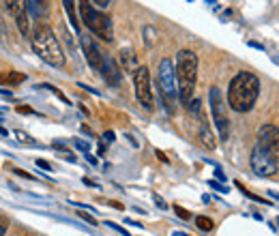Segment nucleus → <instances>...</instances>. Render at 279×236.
Returning a JSON list of instances; mask_svg holds the SVG:
<instances>
[{
    "label": "nucleus",
    "instance_id": "f257e3e1",
    "mask_svg": "<svg viewBox=\"0 0 279 236\" xmlns=\"http://www.w3.org/2000/svg\"><path fill=\"white\" fill-rule=\"evenodd\" d=\"M249 166L260 178H268L279 172V127L264 125L258 131L256 146L251 150Z\"/></svg>",
    "mask_w": 279,
    "mask_h": 236
},
{
    "label": "nucleus",
    "instance_id": "f03ea898",
    "mask_svg": "<svg viewBox=\"0 0 279 236\" xmlns=\"http://www.w3.org/2000/svg\"><path fill=\"white\" fill-rule=\"evenodd\" d=\"M258 95H260V80H258L256 73L251 71H239L232 82H230V88H228V103L234 112H245L253 110Z\"/></svg>",
    "mask_w": 279,
    "mask_h": 236
},
{
    "label": "nucleus",
    "instance_id": "7ed1b4c3",
    "mask_svg": "<svg viewBox=\"0 0 279 236\" xmlns=\"http://www.w3.org/2000/svg\"><path fill=\"white\" fill-rule=\"evenodd\" d=\"M30 45H33L35 54L43 60V63H47L49 67H65V52L58 43L54 30H52L47 24L39 22L33 30H30Z\"/></svg>",
    "mask_w": 279,
    "mask_h": 236
},
{
    "label": "nucleus",
    "instance_id": "20e7f679",
    "mask_svg": "<svg viewBox=\"0 0 279 236\" xmlns=\"http://www.w3.org/2000/svg\"><path fill=\"white\" fill-rule=\"evenodd\" d=\"M176 82H179V99L187 108L195 95V82H198V56L191 49H181L176 56Z\"/></svg>",
    "mask_w": 279,
    "mask_h": 236
},
{
    "label": "nucleus",
    "instance_id": "39448f33",
    "mask_svg": "<svg viewBox=\"0 0 279 236\" xmlns=\"http://www.w3.org/2000/svg\"><path fill=\"white\" fill-rule=\"evenodd\" d=\"M78 11H80V19L84 22V26L92 35L99 37L101 41L112 43V39H114V26H112V19L106 13H101L90 0H80Z\"/></svg>",
    "mask_w": 279,
    "mask_h": 236
},
{
    "label": "nucleus",
    "instance_id": "423d86ee",
    "mask_svg": "<svg viewBox=\"0 0 279 236\" xmlns=\"http://www.w3.org/2000/svg\"><path fill=\"white\" fill-rule=\"evenodd\" d=\"M157 86H159V95L163 99L165 110L174 112V101L179 99V82H176V69L170 58H163L157 69Z\"/></svg>",
    "mask_w": 279,
    "mask_h": 236
},
{
    "label": "nucleus",
    "instance_id": "0eeeda50",
    "mask_svg": "<svg viewBox=\"0 0 279 236\" xmlns=\"http://www.w3.org/2000/svg\"><path fill=\"white\" fill-rule=\"evenodd\" d=\"M209 101H211V114H213V122L217 131H219V140L225 142L230 138V120L228 114H225V106H223V99H221V92L217 86H213L209 90Z\"/></svg>",
    "mask_w": 279,
    "mask_h": 236
},
{
    "label": "nucleus",
    "instance_id": "6e6552de",
    "mask_svg": "<svg viewBox=\"0 0 279 236\" xmlns=\"http://www.w3.org/2000/svg\"><path fill=\"white\" fill-rule=\"evenodd\" d=\"M133 88H136V97L140 101V106L146 112H153L155 97H153V86H150V73L144 65L133 71Z\"/></svg>",
    "mask_w": 279,
    "mask_h": 236
},
{
    "label": "nucleus",
    "instance_id": "1a4fd4ad",
    "mask_svg": "<svg viewBox=\"0 0 279 236\" xmlns=\"http://www.w3.org/2000/svg\"><path fill=\"white\" fill-rule=\"evenodd\" d=\"M82 49H84V56L88 60V65L95 69V71H101L103 60H106V54L99 49V45L95 43V39L82 35Z\"/></svg>",
    "mask_w": 279,
    "mask_h": 236
},
{
    "label": "nucleus",
    "instance_id": "9d476101",
    "mask_svg": "<svg viewBox=\"0 0 279 236\" xmlns=\"http://www.w3.org/2000/svg\"><path fill=\"white\" fill-rule=\"evenodd\" d=\"M11 15L15 19L19 33L30 39V11H28V3H26V0H15Z\"/></svg>",
    "mask_w": 279,
    "mask_h": 236
},
{
    "label": "nucleus",
    "instance_id": "9b49d317",
    "mask_svg": "<svg viewBox=\"0 0 279 236\" xmlns=\"http://www.w3.org/2000/svg\"><path fill=\"white\" fill-rule=\"evenodd\" d=\"M101 77L106 80V84L110 86H120V80H122V69L118 67V63L114 58L106 56V60H103V67H101Z\"/></svg>",
    "mask_w": 279,
    "mask_h": 236
},
{
    "label": "nucleus",
    "instance_id": "f8f14e48",
    "mask_svg": "<svg viewBox=\"0 0 279 236\" xmlns=\"http://www.w3.org/2000/svg\"><path fill=\"white\" fill-rule=\"evenodd\" d=\"M195 116H198V122H200L198 138H200V142H202V146L209 148V150H213V148L217 146V142H215V136H213V131H211V127H209V122H206V118H204L202 112H198Z\"/></svg>",
    "mask_w": 279,
    "mask_h": 236
},
{
    "label": "nucleus",
    "instance_id": "ddd939ff",
    "mask_svg": "<svg viewBox=\"0 0 279 236\" xmlns=\"http://www.w3.org/2000/svg\"><path fill=\"white\" fill-rule=\"evenodd\" d=\"M120 63H122V71H127V73H133V71L138 69V60H136V54L129 52V49H122L120 52Z\"/></svg>",
    "mask_w": 279,
    "mask_h": 236
},
{
    "label": "nucleus",
    "instance_id": "4468645a",
    "mask_svg": "<svg viewBox=\"0 0 279 236\" xmlns=\"http://www.w3.org/2000/svg\"><path fill=\"white\" fill-rule=\"evenodd\" d=\"M63 7H65L67 17H69L71 26H73V30L80 33V19H78V11H75V0H63Z\"/></svg>",
    "mask_w": 279,
    "mask_h": 236
},
{
    "label": "nucleus",
    "instance_id": "2eb2a0df",
    "mask_svg": "<svg viewBox=\"0 0 279 236\" xmlns=\"http://www.w3.org/2000/svg\"><path fill=\"white\" fill-rule=\"evenodd\" d=\"M28 3V11H33L35 15H43L49 7V0H26Z\"/></svg>",
    "mask_w": 279,
    "mask_h": 236
},
{
    "label": "nucleus",
    "instance_id": "dca6fc26",
    "mask_svg": "<svg viewBox=\"0 0 279 236\" xmlns=\"http://www.w3.org/2000/svg\"><path fill=\"white\" fill-rule=\"evenodd\" d=\"M26 80V73H17V71H9V73L0 75V82H5L9 86H15V84H22Z\"/></svg>",
    "mask_w": 279,
    "mask_h": 236
},
{
    "label": "nucleus",
    "instance_id": "f3484780",
    "mask_svg": "<svg viewBox=\"0 0 279 236\" xmlns=\"http://www.w3.org/2000/svg\"><path fill=\"white\" fill-rule=\"evenodd\" d=\"M195 225H198L200 230H204V232H211L213 228H215V223H213V219L211 217H195Z\"/></svg>",
    "mask_w": 279,
    "mask_h": 236
},
{
    "label": "nucleus",
    "instance_id": "a211bd4d",
    "mask_svg": "<svg viewBox=\"0 0 279 236\" xmlns=\"http://www.w3.org/2000/svg\"><path fill=\"white\" fill-rule=\"evenodd\" d=\"M155 35H157V33H155L153 26H144V41H146L148 47L155 45V41H157V39H155Z\"/></svg>",
    "mask_w": 279,
    "mask_h": 236
},
{
    "label": "nucleus",
    "instance_id": "6ab92c4d",
    "mask_svg": "<svg viewBox=\"0 0 279 236\" xmlns=\"http://www.w3.org/2000/svg\"><path fill=\"white\" fill-rule=\"evenodd\" d=\"M15 136H17V140H19V142H22V144H30V146H37V142H33V138H30V136H26V133H22V131H17V133H15Z\"/></svg>",
    "mask_w": 279,
    "mask_h": 236
},
{
    "label": "nucleus",
    "instance_id": "aec40b11",
    "mask_svg": "<svg viewBox=\"0 0 279 236\" xmlns=\"http://www.w3.org/2000/svg\"><path fill=\"white\" fill-rule=\"evenodd\" d=\"M78 217H82L84 221H88L90 225H97V219L92 217V215H88V213H84V211H78Z\"/></svg>",
    "mask_w": 279,
    "mask_h": 236
},
{
    "label": "nucleus",
    "instance_id": "412c9836",
    "mask_svg": "<svg viewBox=\"0 0 279 236\" xmlns=\"http://www.w3.org/2000/svg\"><path fill=\"white\" fill-rule=\"evenodd\" d=\"M9 230V219L5 217V215H0V236H5Z\"/></svg>",
    "mask_w": 279,
    "mask_h": 236
},
{
    "label": "nucleus",
    "instance_id": "4be33fe9",
    "mask_svg": "<svg viewBox=\"0 0 279 236\" xmlns=\"http://www.w3.org/2000/svg\"><path fill=\"white\" fill-rule=\"evenodd\" d=\"M92 5H95L97 9H108L110 5H112V0H90Z\"/></svg>",
    "mask_w": 279,
    "mask_h": 236
},
{
    "label": "nucleus",
    "instance_id": "5701e85b",
    "mask_svg": "<svg viewBox=\"0 0 279 236\" xmlns=\"http://www.w3.org/2000/svg\"><path fill=\"white\" fill-rule=\"evenodd\" d=\"M174 213H176L181 219H189V217H191L189 211H185V208H181V206H174Z\"/></svg>",
    "mask_w": 279,
    "mask_h": 236
},
{
    "label": "nucleus",
    "instance_id": "b1692460",
    "mask_svg": "<svg viewBox=\"0 0 279 236\" xmlns=\"http://www.w3.org/2000/svg\"><path fill=\"white\" fill-rule=\"evenodd\" d=\"M13 172L17 174V176H22V178H28V180H35V176H33V174H28L26 170H19V168H15Z\"/></svg>",
    "mask_w": 279,
    "mask_h": 236
},
{
    "label": "nucleus",
    "instance_id": "393cba45",
    "mask_svg": "<svg viewBox=\"0 0 279 236\" xmlns=\"http://www.w3.org/2000/svg\"><path fill=\"white\" fill-rule=\"evenodd\" d=\"M103 142H106V144H112V142H114V133L106 131V133H103Z\"/></svg>",
    "mask_w": 279,
    "mask_h": 236
},
{
    "label": "nucleus",
    "instance_id": "a878e982",
    "mask_svg": "<svg viewBox=\"0 0 279 236\" xmlns=\"http://www.w3.org/2000/svg\"><path fill=\"white\" fill-rule=\"evenodd\" d=\"M106 225H110V228H114V230H118V232H120L122 236H129V232H127V230H122V228H120V225H116V223H112V221H108Z\"/></svg>",
    "mask_w": 279,
    "mask_h": 236
},
{
    "label": "nucleus",
    "instance_id": "bb28decb",
    "mask_svg": "<svg viewBox=\"0 0 279 236\" xmlns=\"http://www.w3.org/2000/svg\"><path fill=\"white\" fill-rule=\"evenodd\" d=\"M37 166H39V168H43V170H47V172L52 170V166H49L47 161H43V159H37Z\"/></svg>",
    "mask_w": 279,
    "mask_h": 236
},
{
    "label": "nucleus",
    "instance_id": "cd10ccee",
    "mask_svg": "<svg viewBox=\"0 0 279 236\" xmlns=\"http://www.w3.org/2000/svg\"><path fill=\"white\" fill-rule=\"evenodd\" d=\"M3 3H5V7H7V11L11 13V11H13V5H15V0H3Z\"/></svg>",
    "mask_w": 279,
    "mask_h": 236
},
{
    "label": "nucleus",
    "instance_id": "c85d7f7f",
    "mask_svg": "<svg viewBox=\"0 0 279 236\" xmlns=\"http://www.w3.org/2000/svg\"><path fill=\"white\" fill-rule=\"evenodd\" d=\"M17 112H19V114H33V110H30V108H24V106H19Z\"/></svg>",
    "mask_w": 279,
    "mask_h": 236
},
{
    "label": "nucleus",
    "instance_id": "c756f323",
    "mask_svg": "<svg viewBox=\"0 0 279 236\" xmlns=\"http://www.w3.org/2000/svg\"><path fill=\"white\" fill-rule=\"evenodd\" d=\"M211 187H213V189H219L221 193H225V187H223V185H217V182H213V180H211Z\"/></svg>",
    "mask_w": 279,
    "mask_h": 236
},
{
    "label": "nucleus",
    "instance_id": "7c9ffc66",
    "mask_svg": "<svg viewBox=\"0 0 279 236\" xmlns=\"http://www.w3.org/2000/svg\"><path fill=\"white\" fill-rule=\"evenodd\" d=\"M75 146L82 148V150H88V144H86V142H80V140H78V142H75Z\"/></svg>",
    "mask_w": 279,
    "mask_h": 236
},
{
    "label": "nucleus",
    "instance_id": "2f4dec72",
    "mask_svg": "<svg viewBox=\"0 0 279 236\" xmlns=\"http://www.w3.org/2000/svg\"><path fill=\"white\" fill-rule=\"evenodd\" d=\"M5 35V22H3V15H0V39Z\"/></svg>",
    "mask_w": 279,
    "mask_h": 236
},
{
    "label": "nucleus",
    "instance_id": "473e14b6",
    "mask_svg": "<svg viewBox=\"0 0 279 236\" xmlns=\"http://www.w3.org/2000/svg\"><path fill=\"white\" fill-rule=\"evenodd\" d=\"M155 202H157V204H159V208H165V202H163V200H161L159 196H155Z\"/></svg>",
    "mask_w": 279,
    "mask_h": 236
},
{
    "label": "nucleus",
    "instance_id": "72a5a7b5",
    "mask_svg": "<svg viewBox=\"0 0 279 236\" xmlns=\"http://www.w3.org/2000/svg\"><path fill=\"white\" fill-rule=\"evenodd\" d=\"M215 176H217V178H219V180H225V176H223V174H221V170H217V172H215Z\"/></svg>",
    "mask_w": 279,
    "mask_h": 236
},
{
    "label": "nucleus",
    "instance_id": "f704fd0d",
    "mask_svg": "<svg viewBox=\"0 0 279 236\" xmlns=\"http://www.w3.org/2000/svg\"><path fill=\"white\" fill-rule=\"evenodd\" d=\"M0 136H5V138H7V136H9V131H7V129H5V127H3V125H0Z\"/></svg>",
    "mask_w": 279,
    "mask_h": 236
},
{
    "label": "nucleus",
    "instance_id": "c9c22d12",
    "mask_svg": "<svg viewBox=\"0 0 279 236\" xmlns=\"http://www.w3.org/2000/svg\"><path fill=\"white\" fill-rule=\"evenodd\" d=\"M157 157H159L161 161H168V157H165V155H163V152H161V150H157Z\"/></svg>",
    "mask_w": 279,
    "mask_h": 236
},
{
    "label": "nucleus",
    "instance_id": "e433bc0d",
    "mask_svg": "<svg viewBox=\"0 0 279 236\" xmlns=\"http://www.w3.org/2000/svg\"><path fill=\"white\" fill-rule=\"evenodd\" d=\"M174 236H187V234H183V232H176V234H174Z\"/></svg>",
    "mask_w": 279,
    "mask_h": 236
}]
</instances>
